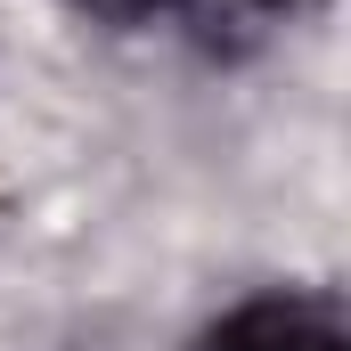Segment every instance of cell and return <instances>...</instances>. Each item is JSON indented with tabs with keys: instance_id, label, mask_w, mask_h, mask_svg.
Returning <instances> with one entry per match:
<instances>
[{
	"instance_id": "cell-2",
	"label": "cell",
	"mask_w": 351,
	"mask_h": 351,
	"mask_svg": "<svg viewBox=\"0 0 351 351\" xmlns=\"http://www.w3.org/2000/svg\"><path fill=\"white\" fill-rule=\"evenodd\" d=\"M311 8H319V0H172L180 33H188L196 58H213V66H245V58H262L269 41L294 33Z\"/></svg>"
},
{
	"instance_id": "cell-1",
	"label": "cell",
	"mask_w": 351,
	"mask_h": 351,
	"mask_svg": "<svg viewBox=\"0 0 351 351\" xmlns=\"http://www.w3.org/2000/svg\"><path fill=\"white\" fill-rule=\"evenodd\" d=\"M196 351H351L335 286H262L196 327Z\"/></svg>"
},
{
	"instance_id": "cell-3",
	"label": "cell",
	"mask_w": 351,
	"mask_h": 351,
	"mask_svg": "<svg viewBox=\"0 0 351 351\" xmlns=\"http://www.w3.org/2000/svg\"><path fill=\"white\" fill-rule=\"evenodd\" d=\"M58 8H74V16H90V25H114V33H139V25L172 16V0H58Z\"/></svg>"
}]
</instances>
